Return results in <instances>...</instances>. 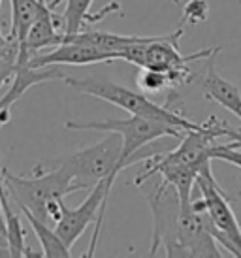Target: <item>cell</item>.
<instances>
[{
    "instance_id": "cell-1",
    "label": "cell",
    "mask_w": 241,
    "mask_h": 258,
    "mask_svg": "<svg viewBox=\"0 0 241 258\" xmlns=\"http://www.w3.org/2000/svg\"><path fill=\"white\" fill-rule=\"evenodd\" d=\"M185 34V25H179V29L166 36H147L143 42L132 43L119 51L120 60H127L130 64L140 68H153L166 72L171 79V87H179L189 83L192 79V72L189 64L192 60H204L213 55H217L220 47H209L202 49L192 55H181L179 51V38Z\"/></svg>"
},
{
    "instance_id": "cell-2",
    "label": "cell",
    "mask_w": 241,
    "mask_h": 258,
    "mask_svg": "<svg viewBox=\"0 0 241 258\" xmlns=\"http://www.w3.org/2000/svg\"><path fill=\"white\" fill-rule=\"evenodd\" d=\"M64 83L70 85L74 91L81 94H89L100 100H106L109 104L119 106L120 109L128 111L130 115H140V117H147V119H155V121H162L168 124H173L181 130H196L202 124L200 122H192L185 119L183 115L175 113L173 109L166 108V106H158L153 100H149L143 91H132L128 87H123L115 83L107 78H100V76H91V78L76 79L66 76Z\"/></svg>"
},
{
    "instance_id": "cell-3",
    "label": "cell",
    "mask_w": 241,
    "mask_h": 258,
    "mask_svg": "<svg viewBox=\"0 0 241 258\" xmlns=\"http://www.w3.org/2000/svg\"><path fill=\"white\" fill-rule=\"evenodd\" d=\"M66 128L70 130H102V132H119L123 136V164L125 168L136 164V162H145L156 153H162L158 149L145 151L147 145L160 138H183L185 130L168 124L162 121L132 115L130 119H109V121H66Z\"/></svg>"
},
{
    "instance_id": "cell-4",
    "label": "cell",
    "mask_w": 241,
    "mask_h": 258,
    "mask_svg": "<svg viewBox=\"0 0 241 258\" xmlns=\"http://www.w3.org/2000/svg\"><path fill=\"white\" fill-rule=\"evenodd\" d=\"M2 177L14 200L45 222H49L47 206L51 202L63 200L66 194L81 190L79 185L74 183L70 173L58 164L49 172H42L40 168H36L34 175L30 177L15 175L8 172L6 168H2Z\"/></svg>"
},
{
    "instance_id": "cell-5",
    "label": "cell",
    "mask_w": 241,
    "mask_h": 258,
    "mask_svg": "<svg viewBox=\"0 0 241 258\" xmlns=\"http://www.w3.org/2000/svg\"><path fill=\"white\" fill-rule=\"evenodd\" d=\"M57 164L70 173L74 183L79 185L81 190H91L92 186L107 177L117 179L120 170H125L123 136L119 132H109L106 140L61 158Z\"/></svg>"
},
{
    "instance_id": "cell-6",
    "label": "cell",
    "mask_w": 241,
    "mask_h": 258,
    "mask_svg": "<svg viewBox=\"0 0 241 258\" xmlns=\"http://www.w3.org/2000/svg\"><path fill=\"white\" fill-rule=\"evenodd\" d=\"M200 196L196 198L200 208L207 213V226L215 236L217 243L230 254L241 258V226L235 219L232 206L213 177L211 166L202 170L196 179Z\"/></svg>"
},
{
    "instance_id": "cell-7",
    "label": "cell",
    "mask_w": 241,
    "mask_h": 258,
    "mask_svg": "<svg viewBox=\"0 0 241 258\" xmlns=\"http://www.w3.org/2000/svg\"><path fill=\"white\" fill-rule=\"evenodd\" d=\"M113 183H115L113 177L102 179L96 186H92L89 196L76 209L66 208V204H63L61 219L53 224L55 230H57V234L63 237L64 243L68 245V247H72L79 237L85 234V230L91 226L92 222H96L91 247L85 252V256H92L94 251H96L100 230H102V221H104V211H106L107 196H109V190H111Z\"/></svg>"
},
{
    "instance_id": "cell-8",
    "label": "cell",
    "mask_w": 241,
    "mask_h": 258,
    "mask_svg": "<svg viewBox=\"0 0 241 258\" xmlns=\"http://www.w3.org/2000/svg\"><path fill=\"white\" fill-rule=\"evenodd\" d=\"M151 215H153V243L149 254H156V251L164 247L166 256H183L179 245V219H181V198L175 186L160 181L155 188L147 192Z\"/></svg>"
},
{
    "instance_id": "cell-9",
    "label": "cell",
    "mask_w": 241,
    "mask_h": 258,
    "mask_svg": "<svg viewBox=\"0 0 241 258\" xmlns=\"http://www.w3.org/2000/svg\"><path fill=\"white\" fill-rule=\"evenodd\" d=\"M179 245L183 256H211L219 258V243L207 226V213L192 198L183 206L179 219Z\"/></svg>"
},
{
    "instance_id": "cell-10",
    "label": "cell",
    "mask_w": 241,
    "mask_h": 258,
    "mask_svg": "<svg viewBox=\"0 0 241 258\" xmlns=\"http://www.w3.org/2000/svg\"><path fill=\"white\" fill-rule=\"evenodd\" d=\"M68 74L61 70V66H42V68H34L30 66V60H17L14 74V81L12 87L6 91V94L0 98V126H4L10 119V108L15 102L21 98L23 94L29 91L30 87L42 85L53 79H63Z\"/></svg>"
},
{
    "instance_id": "cell-11",
    "label": "cell",
    "mask_w": 241,
    "mask_h": 258,
    "mask_svg": "<svg viewBox=\"0 0 241 258\" xmlns=\"http://www.w3.org/2000/svg\"><path fill=\"white\" fill-rule=\"evenodd\" d=\"M117 55L102 51L94 45L79 42H63L55 49L47 53H36L30 58V66L42 68V66H87L96 62H113Z\"/></svg>"
},
{
    "instance_id": "cell-12",
    "label": "cell",
    "mask_w": 241,
    "mask_h": 258,
    "mask_svg": "<svg viewBox=\"0 0 241 258\" xmlns=\"http://www.w3.org/2000/svg\"><path fill=\"white\" fill-rule=\"evenodd\" d=\"M202 89L207 98L215 100L217 104H220L224 109H228L230 113H234L237 119L241 121V93L239 89L230 83L228 79H224L222 76L215 72L213 68V57L207 62V68L202 78Z\"/></svg>"
},
{
    "instance_id": "cell-13",
    "label": "cell",
    "mask_w": 241,
    "mask_h": 258,
    "mask_svg": "<svg viewBox=\"0 0 241 258\" xmlns=\"http://www.w3.org/2000/svg\"><path fill=\"white\" fill-rule=\"evenodd\" d=\"M0 202H2V211L6 219V236L10 241V254L12 256H38L32 252L25 243V228L19 219V206L15 204L12 194L8 190L4 177H0Z\"/></svg>"
},
{
    "instance_id": "cell-14",
    "label": "cell",
    "mask_w": 241,
    "mask_h": 258,
    "mask_svg": "<svg viewBox=\"0 0 241 258\" xmlns=\"http://www.w3.org/2000/svg\"><path fill=\"white\" fill-rule=\"evenodd\" d=\"M147 36H136V34H115L107 30H79L76 34H64L63 42H79L87 45H94L102 51L113 53L119 58V51L132 45V43L143 42Z\"/></svg>"
},
{
    "instance_id": "cell-15",
    "label": "cell",
    "mask_w": 241,
    "mask_h": 258,
    "mask_svg": "<svg viewBox=\"0 0 241 258\" xmlns=\"http://www.w3.org/2000/svg\"><path fill=\"white\" fill-rule=\"evenodd\" d=\"M12 198H14V196H12ZM15 204H17V202H15ZM17 206H19V204H17ZM19 209H21V213L25 215V219L29 221L30 228L34 230L36 237H38V241L42 245V252L45 256H63V258L70 256V247L64 243L63 237L57 234L55 226H49V222L38 219L34 213H30L29 209L23 208V206H19Z\"/></svg>"
},
{
    "instance_id": "cell-16",
    "label": "cell",
    "mask_w": 241,
    "mask_h": 258,
    "mask_svg": "<svg viewBox=\"0 0 241 258\" xmlns=\"http://www.w3.org/2000/svg\"><path fill=\"white\" fill-rule=\"evenodd\" d=\"M94 0H66L63 14L64 34H76L83 30V23L89 21V10Z\"/></svg>"
},
{
    "instance_id": "cell-17",
    "label": "cell",
    "mask_w": 241,
    "mask_h": 258,
    "mask_svg": "<svg viewBox=\"0 0 241 258\" xmlns=\"http://www.w3.org/2000/svg\"><path fill=\"white\" fill-rule=\"evenodd\" d=\"M136 83L143 93H160L164 89H173L170 76L160 70H153V68H142Z\"/></svg>"
},
{
    "instance_id": "cell-18",
    "label": "cell",
    "mask_w": 241,
    "mask_h": 258,
    "mask_svg": "<svg viewBox=\"0 0 241 258\" xmlns=\"http://www.w3.org/2000/svg\"><path fill=\"white\" fill-rule=\"evenodd\" d=\"M209 17V4L207 0H189L183 6V19L181 25H200Z\"/></svg>"
},
{
    "instance_id": "cell-19",
    "label": "cell",
    "mask_w": 241,
    "mask_h": 258,
    "mask_svg": "<svg viewBox=\"0 0 241 258\" xmlns=\"http://www.w3.org/2000/svg\"><path fill=\"white\" fill-rule=\"evenodd\" d=\"M211 158L224 160V162H230V164L241 168V147H230V144L213 145L211 147Z\"/></svg>"
},
{
    "instance_id": "cell-20",
    "label": "cell",
    "mask_w": 241,
    "mask_h": 258,
    "mask_svg": "<svg viewBox=\"0 0 241 258\" xmlns=\"http://www.w3.org/2000/svg\"><path fill=\"white\" fill-rule=\"evenodd\" d=\"M0 256H12L10 254V241H8V236L0 232Z\"/></svg>"
},
{
    "instance_id": "cell-21",
    "label": "cell",
    "mask_w": 241,
    "mask_h": 258,
    "mask_svg": "<svg viewBox=\"0 0 241 258\" xmlns=\"http://www.w3.org/2000/svg\"><path fill=\"white\" fill-rule=\"evenodd\" d=\"M0 177H2V168H0ZM0 232L6 234V219H4V211H2V202H0Z\"/></svg>"
},
{
    "instance_id": "cell-22",
    "label": "cell",
    "mask_w": 241,
    "mask_h": 258,
    "mask_svg": "<svg viewBox=\"0 0 241 258\" xmlns=\"http://www.w3.org/2000/svg\"><path fill=\"white\" fill-rule=\"evenodd\" d=\"M0 6H2V0H0Z\"/></svg>"
}]
</instances>
